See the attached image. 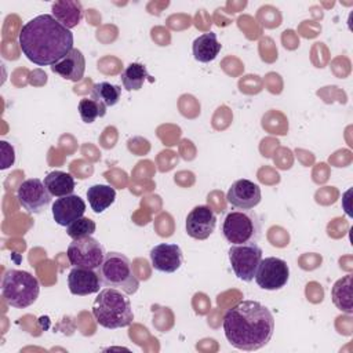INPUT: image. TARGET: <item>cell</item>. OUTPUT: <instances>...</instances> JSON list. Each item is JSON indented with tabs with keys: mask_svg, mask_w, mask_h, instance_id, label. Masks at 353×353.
Returning a JSON list of instances; mask_svg holds the SVG:
<instances>
[{
	"mask_svg": "<svg viewBox=\"0 0 353 353\" xmlns=\"http://www.w3.org/2000/svg\"><path fill=\"white\" fill-rule=\"evenodd\" d=\"M18 41L23 55L39 66L54 65L74 48L73 33L50 14L28 21L19 32Z\"/></svg>",
	"mask_w": 353,
	"mask_h": 353,
	"instance_id": "1",
	"label": "cell"
},
{
	"mask_svg": "<svg viewBox=\"0 0 353 353\" xmlns=\"http://www.w3.org/2000/svg\"><path fill=\"white\" fill-rule=\"evenodd\" d=\"M222 327L233 347L252 352L263 347L272 339L274 317L261 302L241 301L225 313Z\"/></svg>",
	"mask_w": 353,
	"mask_h": 353,
	"instance_id": "2",
	"label": "cell"
},
{
	"mask_svg": "<svg viewBox=\"0 0 353 353\" xmlns=\"http://www.w3.org/2000/svg\"><path fill=\"white\" fill-rule=\"evenodd\" d=\"M92 316L101 327L108 330L128 327L134 320L127 294L112 287L99 291L92 303Z\"/></svg>",
	"mask_w": 353,
	"mask_h": 353,
	"instance_id": "3",
	"label": "cell"
},
{
	"mask_svg": "<svg viewBox=\"0 0 353 353\" xmlns=\"http://www.w3.org/2000/svg\"><path fill=\"white\" fill-rule=\"evenodd\" d=\"M98 276L105 287L117 288L127 295H132L139 288V280L132 272L130 259L120 252H106L105 259L99 269Z\"/></svg>",
	"mask_w": 353,
	"mask_h": 353,
	"instance_id": "4",
	"label": "cell"
},
{
	"mask_svg": "<svg viewBox=\"0 0 353 353\" xmlns=\"http://www.w3.org/2000/svg\"><path fill=\"white\" fill-rule=\"evenodd\" d=\"M39 280L25 270L11 269L3 276L1 295L6 302L18 309L33 305L39 296Z\"/></svg>",
	"mask_w": 353,
	"mask_h": 353,
	"instance_id": "5",
	"label": "cell"
},
{
	"mask_svg": "<svg viewBox=\"0 0 353 353\" xmlns=\"http://www.w3.org/2000/svg\"><path fill=\"white\" fill-rule=\"evenodd\" d=\"M261 219L251 210H234L226 214L222 223V234L230 244L256 241L261 236Z\"/></svg>",
	"mask_w": 353,
	"mask_h": 353,
	"instance_id": "6",
	"label": "cell"
},
{
	"mask_svg": "<svg viewBox=\"0 0 353 353\" xmlns=\"http://www.w3.org/2000/svg\"><path fill=\"white\" fill-rule=\"evenodd\" d=\"M228 254L232 270L237 279L243 281H252L262 261L261 247L255 241L245 244H232Z\"/></svg>",
	"mask_w": 353,
	"mask_h": 353,
	"instance_id": "7",
	"label": "cell"
},
{
	"mask_svg": "<svg viewBox=\"0 0 353 353\" xmlns=\"http://www.w3.org/2000/svg\"><path fill=\"white\" fill-rule=\"evenodd\" d=\"M68 259L73 268H85L98 270L102 265L106 251L105 247L92 236L73 240L66 251Z\"/></svg>",
	"mask_w": 353,
	"mask_h": 353,
	"instance_id": "8",
	"label": "cell"
},
{
	"mask_svg": "<svg viewBox=\"0 0 353 353\" xmlns=\"http://www.w3.org/2000/svg\"><path fill=\"white\" fill-rule=\"evenodd\" d=\"M255 281L262 290L276 291L283 288L290 279V268L281 258L268 256L262 258L255 273Z\"/></svg>",
	"mask_w": 353,
	"mask_h": 353,
	"instance_id": "9",
	"label": "cell"
},
{
	"mask_svg": "<svg viewBox=\"0 0 353 353\" xmlns=\"http://www.w3.org/2000/svg\"><path fill=\"white\" fill-rule=\"evenodd\" d=\"M51 193L46 188L44 182L39 178H30L23 181L17 190V199L19 204L29 214L43 212L51 203Z\"/></svg>",
	"mask_w": 353,
	"mask_h": 353,
	"instance_id": "10",
	"label": "cell"
},
{
	"mask_svg": "<svg viewBox=\"0 0 353 353\" xmlns=\"http://www.w3.org/2000/svg\"><path fill=\"white\" fill-rule=\"evenodd\" d=\"M262 193L258 183L250 179H239L232 183L226 193V200L233 208L251 210L261 203Z\"/></svg>",
	"mask_w": 353,
	"mask_h": 353,
	"instance_id": "11",
	"label": "cell"
},
{
	"mask_svg": "<svg viewBox=\"0 0 353 353\" xmlns=\"http://www.w3.org/2000/svg\"><path fill=\"white\" fill-rule=\"evenodd\" d=\"M186 233L196 240L208 239L216 226V215L208 205L194 207L186 216Z\"/></svg>",
	"mask_w": 353,
	"mask_h": 353,
	"instance_id": "12",
	"label": "cell"
},
{
	"mask_svg": "<svg viewBox=\"0 0 353 353\" xmlns=\"http://www.w3.org/2000/svg\"><path fill=\"white\" fill-rule=\"evenodd\" d=\"M152 266L161 273H174L183 263V254L178 244L161 243L150 250Z\"/></svg>",
	"mask_w": 353,
	"mask_h": 353,
	"instance_id": "13",
	"label": "cell"
},
{
	"mask_svg": "<svg viewBox=\"0 0 353 353\" xmlns=\"http://www.w3.org/2000/svg\"><path fill=\"white\" fill-rule=\"evenodd\" d=\"M85 203L77 194H69L59 197L52 204L54 221L61 226H68L76 219L84 216Z\"/></svg>",
	"mask_w": 353,
	"mask_h": 353,
	"instance_id": "14",
	"label": "cell"
},
{
	"mask_svg": "<svg viewBox=\"0 0 353 353\" xmlns=\"http://www.w3.org/2000/svg\"><path fill=\"white\" fill-rule=\"evenodd\" d=\"M101 279L98 272L85 268H73L68 276V287L73 295H90L99 292Z\"/></svg>",
	"mask_w": 353,
	"mask_h": 353,
	"instance_id": "15",
	"label": "cell"
},
{
	"mask_svg": "<svg viewBox=\"0 0 353 353\" xmlns=\"http://www.w3.org/2000/svg\"><path fill=\"white\" fill-rule=\"evenodd\" d=\"M51 70L66 80L79 81L85 72V58L79 48H73L62 59L51 65Z\"/></svg>",
	"mask_w": 353,
	"mask_h": 353,
	"instance_id": "16",
	"label": "cell"
},
{
	"mask_svg": "<svg viewBox=\"0 0 353 353\" xmlns=\"http://www.w3.org/2000/svg\"><path fill=\"white\" fill-rule=\"evenodd\" d=\"M52 17L66 29H72L80 23L84 10L80 1L76 0H58L51 6Z\"/></svg>",
	"mask_w": 353,
	"mask_h": 353,
	"instance_id": "17",
	"label": "cell"
},
{
	"mask_svg": "<svg viewBox=\"0 0 353 353\" xmlns=\"http://www.w3.org/2000/svg\"><path fill=\"white\" fill-rule=\"evenodd\" d=\"M221 48H222V44L218 41L216 33L214 32L200 34L199 37L194 39L192 46L194 59L203 63L214 61L218 57Z\"/></svg>",
	"mask_w": 353,
	"mask_h": 353,
	"instance_id": "18",
	"label": "cell"
},
{
	"mask_svg": "<svg viewBox=\"0 0 353 353\" xmlns=\"http://www.w3.org/2000/svg\"><path fill=\"white\" fill-rule=\"evenodd\" d=\"M44 185L55 197H63L73 194L74 190V178L65 171H51L44 176Z\"/></svg>",
	"mask_w": 353,
	"mask_h": 353,
	"instance_id": "19",
	"label": "cell"
},
{
	"mask_svg": "<svg viewBox=\"0 0 353 353\" xmlns=\"http://www.w3.org/2000/svg\"><path fill=\"white\" fill-rule=\"evenodd\" d=\"M87 199L91 210L95 214H101L114 203L116 190L109 185H92L87 190Z\"/></svg>",
	"mask_w": 353,
	"mask_h": 353,
	"instance_id": "20",
	"label": "cell"
},
{
	"mask_svg": "<svg viewBox=\"0 0 353 353\" xmlns=\"http://www.w3.org/2000/svg\"><path fill=\"white\" fill-rule=\"evenodd\" d=\"M331 298L334 305L347 313H353V305H352V274H346L342 279L336 280L335 284L331 288Z\"/></svg>",
	"mask_w": 353,
	"mask_h": 353,
	"instance_id": "21",
	"label": "cell"
},
{
	"mask_svg": "<svg viewBox=\"0 0 353 353\" xmlns=\"http://www.w3.org/2000/svg\"><path fill=\"white\" fill-rule=\"evenodd\" d=\"M154 81L146 70V66L139 62L130 63L121 73V83L127 91H138L142 88L145 81Z\"/></svg>",
	"mask_w": 353,
	"mask_h": 353,
	"instance_id": "22",
	"label": "cell"
},
{
	"mask_svg": "<svg viewBox=\"0 0 353 353\" xmlns=\"http://www.w3.org/2000/svg\"><path fill=\"white\" fill-rule=\"evenodd\" d=\"M121 97V88L120 85L110 84L108 81H101L92 85L91 90V98L102 102L106 108L114 106Z\"/></svg>",
	"mask_w": 353,
	"mask_h": 353,
	"instance_id": "23",
	"label": "cell"
},
{
	"mask_svg": "<svg viewBox=\"0 0 353 353\" xmlns=\"http://www.w3.org/2000/svg\"><path fill=\"white\" fill-rule=\"evenodd\" d=\"M79 113L81 120L90 124V123H94L95 119L103 117L106 114V106L102 102L92 99L91 97L83 98L79 102Z\"/></svg>",
	"mask_w": 353,
	"mask_h": 353,
	"instance_id": "24",
	"label": "cell"
},
{
	"mask_svg": "<svg viewBox=\"0 0 353 353\" xmlns=\"http://www.w3.org/2000/svg\"><path fill=\"white\" fill-rule=\"evenodd\" d=\"M95 229H97V223L92 219L87 216H81L66 226V234L70 239L77 240V239L92 236L95 233Z\"/></svg>",
	"mask_w": 353,
	"mask_h": 353,
	"instance_id": "25",
	"label": "cell"
},
{
	"mask_svg": "<svg viewBox=\"0 0 353 353\" xmlns=\"http://www.w3.org/2000/svg\"><path fill=\"white\" fill-rule=\"evenodd\" d=\"M1 143V153H3V156H1V170H6V168H8L12 163H14V160H15V154H14V148L12 146H10L6 141H1L0 142Z\"/></svg>",
	"mask_w": 353,
	"mask_h": 353,
	"instance_id": "26",
	"label": "cell"
}]
</instances>
